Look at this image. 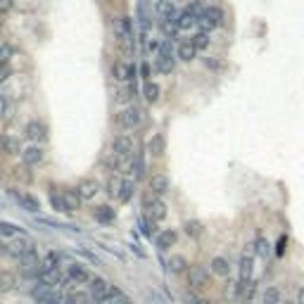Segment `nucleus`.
<instances>
[{"label": "nucleus", "instance_id": "obj_1", "mask_svg": "<svg viewBox=\"0 0 304 304\" xmlns=\"http://www.w3.org/2000/svg\"><path fill=\"white\" fill-rule=\"evenodd\" d=\"M255 245H247L245 247V252L240 255V259H238V281L240 283H249L252 281V271H255Z\"/></svg>", "mask_w": 304, "mask_h": 304}, {"label": "nucleus", "instance_id": "obj_2", "mask_svg": "<svg viewBox=\"0 0 304 304\" xmlns=\"http://www.w3.org/2000/svg\"><path fill=\"white\" fill-rule=\"evenodd\" d=\"M197 24H200V31L209 34L212 29H216V27H221L223 24V10H219V7H207L205 14L197 19Z\"/></svg>", "mask_w": 304, "mask_h": 304}, {"label": "nucleus", "instance_id": "obj_3", "mask_svg": "<svg viewBox=\"0 0 304 304\" xmlns=\"http://www.w3.org/2000/svg\"><path fill=\"white\" fill-rule=\"evenodd\" d=\"M209 283H212V276L205 266H190L188 269V285L193 290H205V288H209Z\"/></svg>", "mask_w": 304, "mask_h": 304}, {"label": "nucleus", "instance_id": "obj_4", "mask_svg": "<svg viewBox=\"0 0 304 304\" xmlns=\"http://www.w3.org/2000/svg\"><path fill=\"white\" fill-rule=\"evenodd\" d=\"M41 262H43V257H38V252L36 249H31V252H27V255L19 259V266H21V273L24 276H38L41 273Z\"/></svg>", "mask_w": 304, "mask_h": 304}, {"label": "nucleus", "instance_id": "obj_5", "mask_svg": "<svg viewBox=\"0 0 304 304\" xmlns=\"http://www.w3.org/2000/svg\"><path fill=\"white\" fill-rule=\"evenodd\" d=\"M112 150H114V155H117L119 159L133 157V152H136L133 138H131V136H126V133H121V136H117V138H114V143H112Z\"/></svg>", "mask_w": 304, "mask_h": 304}, {"label": "nucleus", "instance_id": "obj_6", "mask_svg": "<svg viewBox=\"0 0 304 304\" xmlns=\"http://www.w3.org/2000/svg\"><path fill=\"white\" fill-rule=\"evenodd\" d=\"M119 124L124 126V129H138V126L143 124V112H140L136 105L126 107V110L119 114Z\"/></svg>", "mask_w": 304, "mask_h": 304}, {"label": "nucleus", "instance_id": "obj_7", "mask_svg": "<svg viewBox=\"0 0 304 304\" xmlns=\"http://www.w3.org/2000/svg\"><path fill=\"white\" fill-rule=\"evenodd\" d=\"M10 195L17 200V205H19L21 209H27V212H31V214H36V212L41 209V202H38V197H34V195L19 193V190H14V188L10 190Z\"/></svg>", "mask_w": 304, "mask_h": 304}, {"label": "nucleus", "instance_id": "obj_8", "mask_svg": "<svg viewBox=\"0 0 304 304\" xmlns=\"http://www.w3.org/2000/svg\"><path fill=\"white\" fill-rule=\"evenodd\" d=\"M114 31L119 36V43H133V21L131 17H119L117 24H114Z\"/></svg>", "mask_w": 304, "mask_h": 304}, {"label": "nucleus", "instance_id": "obj_9", "mask_svg": "<svg viewBox=\"0 0 304 304\" xmlns=\"http://www.w3.org/2000/svg\"><path fill=\"white\" fill-rule=\"evenodd\" d=\"M67 281H71L76 285H86L93 281V276L88 273V269L83 264H71L69 269H67Z\"/></svg>", "mask_w": 304, "mask_h": 304}, {"label": "nucleus", "instance_id": "obj_10", "mask_svg": "<svg viewBox=\"0 0 304 304\" xmlns=\"http://www.w3.org/2000/svg\"><path fill=\"white\" fill-rule=\"evenodd\" d=\"M110 283H107V281H105V278H100V276H95L93 278V281H90V299H93V302H103L105 297H107V295H110Z\"/></svg>", "mask_w": 304, "mask_h": 304}, {"label": "nucleus", "instance_id": "obj_11", "mask_svg": "<svg viewBox=\"0 0 304 304\" xmlns=\"http://www.w3.org/2000/svg\"><path fill=\"white\" fill-rule=\"evenodd\" d=\"M27 136L34 143H43V140H48V126L43 124V121H38V119H34V121L27 124Z\"/></svg>", "mask_w": 304, "mask_h": 304}, {"label": "nucleus", "instance_id": "obj_12", "mask_svg": "<svg viewBox=\"0 0 304 304\" xmlns=\"http://www.w3.org/2000/svg\"><path fill=\"white\" fill-rule=\"evenodd\" d=\"M76 193L81 195V200H93L100 193V186H97L95 179H81L79 186H76Z\"/></svg>", "mask_w": 304, "mask_h": 304}, {"label": "nucleus", "instance_id": "obj_13", "mask_svg": "<svg viewBox=\"0 0 304 304\" xmlns=\"http://www.w3.org/2000/svg\"><path fill=\"white\" fill-rule=\"evenodd\" d=\"M147 186H150V190H152L155 195H164V193H169V188H171V181L166 179L164 173H155Z\"/></svg>", "mask_w": 304, "mask_h": 304}, {"label": "nucleus", "instance_id": "obj_14", "mask_svg": "<svg viewBox=\"0 0 304 304\" xmlns=\"http://www.w3.org/2000/svg\"><path fill=\"white\" fill-rule=\"evenodd\" d=\"M31 249H34V242L29 240L27 235H19V238L10 245V255H14V257H19L21 259V257L27 255V252H31Z\"/></svg>", "mask_w": 304, "mask_h": 304}, {"label": "nucleus", "instance_id": "obj_15", "mask_svg": "<svg viewBox=\"0 0 304 304\" xmlns=\"http://www.w3.org/2000/svg\"><path fill=\"white\" fill-rule=\"evenodd\" d=\"M21 159H24V164L27 166H38L43 162V150L38 145H31L21 152Z\"/></svg>", "mask_w": 304, "mask_h": 304}, {"label": "nucleus", "instance_id": "obj_16", "mask_svg": "<svg viewBox=\"0 0 304 304\" xmlns=\"http://www.w3.org/2000/svg\"><path fill=\"white\" fill-rule=\"evenodd\" d=\"M112 74H114V79H117V81H129V79H133V76H136V69H133V67H129L126 62H114V67H112Z\"/></svg>", "mask_w": 304, "mask_h": 304}, {"label": "nucleus", "instance_id": "obj_17", "mask_svg": "<svg viewBox=\"0 0 304 304\" xmlns=\"http://www.w3.org/2000/svg\"><path fill=\"white\" fill-rule=\"evenodd\" d=\"M93 216H95V221H97V223H105V226H110V223H114V219H117V214H114V209L107 207V205H103V207H95Z\"/></svg>", "mask_w": 304, "mask_h": 304}, {"label": "nucleus", "instance_id": "obj_18", "mask_svg": "<svg viewBox=\"0 0 304 304\" xmlns=\"http://www.w3.org/2000/svg\"><path fill=\"white\" fill-rule=\"evenodd\" d=\"M147 150H150L152 157H162V155H164V150H166L164 136H162V133H155V136L150 138V143H147Z\"/></svg>", "mask_w": 304, "mask_h": 304}, {"label": "nucleus", "instance_id": "obj_19", "mask_svg": "<svg viewBox=\"0 0 304 304\" xmlns=\"http://www.w3.org/2000/svg\"><path fill=\"white\" fill-rule=\"evenodd\" d=\"M209 271H212L214 276H219V278H226L228 273H231V264H228L223 257H214L212 264H209Z\"/></svg>", "mask_w": 304, "mask_h": 304}, {"label": "nucleus", "instance_id": "obj_20", "mask_svg": "<svg viewBox=\"0 0 304 304\" xmlns=\"http://www.w3.org/2000/svg\"><path fill=\"white\" fill-rule=\"evenodd\" d=\"M147 209H150L152 221H164L166 219V202L164 200H152L150 205H147Z\"/></svg>", "mask_w": 304, "mask_h": 304}, {"label": "nucleus", "instance_id": "obj_21", "mask_svg": "<svg viewBox=\"0 0 304 304\" xmlns=\"http://www.w3.org/2000/svg\"><path fill=\"white\" fill-rule=\"evenodd\" d=\"M176 231H171V228H166V231H162V233L157 235V247L164 252V249H169V247H173L176 245Z\"/></svg>", "mask_w": 304, "mask_h": 304}, {"label": "nucleus", "instance_id": "obj_22", "mask_svg": "<svg viewBox=\"0 0 304 304\" xmlns=\"http://www.w3.org/2000/svg\"><path fill=\"white\" fill-rule=\"evenodd\" d=\"M176 55H179L183 62H190V60H195V55H197V48L193 45V41H183V43H179Z\"/></svg>", "mask_w": 304, "mask_h": 304}, {"label": "nucleus", "instance_id": "obj_23", "mask_svg": "<svg viewBox=\"0 0 304 304\" xmlns=\"http://www.w3.org/2000/svg\"><path fill=\"white\" fill-rule=\"evenodd\" d=\"M55 269H60V255L55 249H50L41 262V273H48V271H55Z\"/></svg>", "mask_w": 304, "mask_h": 304}, {"label": "nucleus", "instance_id": "obj_24", "mask_svg": "<svg viewBox=\"0 0 304 304\" xmlns=\"http://www.w3.org/2000/svg\"><path fill=\"white\" fill-rule=\"evenodd\" d=\"M41 281L48 285V288H57V290H60V285L64 283V276L60 269H55V271H48V273H41Z\"/></svg>", "mask_w": 304, "mask_h": 304}, {"label": "nucleus", "instance_id": "obj_25", "mask_svg": "<svg viewBox=\"0 0 304 304\" xmlns=\"http://www.w3.org/2000/svg\"><path fill=\"white\" fill-rule=\"evenodd\" d=\"M17 288V276L12 271H0V292H12Z\"/></svg>", "mask_w": 304, "mask_h": 304}, {"label": "nucleus", "instance_id": "obj_26", "mask_svg": "<svg viewBox=\"0 0 304 304\" xmlns=\"http://www.w3.org/2000/svg\"><path fill=\"white\" fill-rule=\"evenodd\" d=\"M262 304H283V297H281V290L276 285H269L262 295Z\"/></svg>", "mask_w": 304, "mask_h": 304}, {"label": "nucleus", "instance_id": "obj_27", "mask_svg": "<svg viewBox=\"0 0 304 304\" xmlns=\"http://www.w3.org/2000/svg\"><path fill=\"white\" fill-rule=\"evenodd\" d=\"M21 233V228L17 226V223L12 221H0V238H19Z\"/></svg>", "mask_w": 304, "mask_h": 304}, {"label": "nucleus", "instance_id": "obj_28", "mask_svg": "<svg viewBox=\"0 0 304 304\" xmlns=\"http://www.w3.org/2000/svg\"><path fill=\"white\" fill-rule=\"evenodd\" d=\"M131 171H133V181H138L145 176V155H143V152L136 155V159H133V164H131Z\"/></svg>", "mask_w": 304, "mask_h": 304}, {"label": "nucleus", "instance_id": "obj_29", "mask_svg": "<svg viewBox=\"0 0 304 304\" xmlns=\"http://www.w3.org/2000/svg\"><path fill=\"white\" fill-rule=\"evenodd\" d=\"M64 205H67V212H76V209L81 207V195L76 193V190H64Z\"/></svg>", "mask_w": 304, "mask_h": 304}, {"label": "nucleus", "instance_id": "obj_30", "mask_svg": "<svg viewBox=\"0 0 304 304\" xmlns=\"http://www.w3.org/2000/svg\"><path fill=\"white\" fill-rule=\"evenodd\" d=\"M133 190H136V181L133 179H126V181H121V190H119V200L121 202H129L133 197Z\"/></svg>", "mask_w": 304, "mask_h": 304}, {"label": "nucleus", "instance_id": "obj_31", "mask_svg": "<svg viewBox=\"0 0 304 304\" xmlns=\"http://www.w3.org/2000/svg\"><path fill=\"white\" fill-rule=\"evenodd\" d=\"M255 252H257V257H262V259H269L271 257V245L264 235H259L255 240Z\"/></svg>", "mask_w": 304, "mask_h": 304}, {"label": "nucleus", "instance_id": "obj_32", "mask_svg": "<svg viewBox=\"0 0 304 304\" xmlns=\"http://www.w3.org/2000/svg\"><path fill=\"white\" fill-rule=\"evenodd\" d=\"M197 19H200V17H195L193 12H188V10H183V12L179 14V29H181V31H186V29L195 27V24H197Z\"/></svg>", "mask_w": 304, "mask_h": 304}, {"label": "nucleus", "instance_id": "obj_33", "mask_svg": "<svg viewBox=\"0 0 304 304\" xmlns=\"http://www.w3.org/2000/svg\"><path fill=\"white\" fill-rule=\"evenodd\" d=\"M169 271H171V273H183V271H188V262H186V257L173 255L171 259H169Z\"/></svg>", "mask_w": 304, "mask_h": 304}, {"label": "nucleus", "instance_id": "obj_34", "mask_svg": "<svg viewBox=\"0 0 304 304\" xmlns=\"http://www.w3.org/2000/svg\"><path fill=\"white\" fill-rule=\"evenodd\" d=\"M159 86L157 83H152V81H145V86H143V95H145V100L147 103H157L159 100Z\"/></svg>", "mask_w": 304, "mask_h": 304}, {"label": "nucleus", "instance_id": "obj_35", "mask_svg": "<svg viewBox=\"0 0 304 304\" xmlns=\"http://www.w3.org/2000/svg\"><path fill=\"white\" fill-rule=\"evenodd\" d=\"M157 71L159 74H171L173 71V57H169V55H157Z\"/></svg>", "mask_w": 304, "mask_h": 304}, {"label": "nucleus", "instance_id": "obj_36", "mask_svg": "<svg viewBox=\"0 0 304 304\" xmlns=\"http://www.w3.org/2000/svg\"><path fill=\"white\" fill-rule=\"evenodd\" d=\"M183 231H186V235H190V238H200V235L205 233L202 223H200V221H195V219H190V221L183 223Z\"/></svg>", "mask_w": 304, "mask_h": 304}, {"label": "nucleus", "instance_id": "obj_37", "mask_svg": "<svg viewBox=\"0 0 304 304\" xmlns=\"http://www.w3.org/2000/svg\"><path fill=\"white\" fill-rule=\"evenodd\" d=\"M48 292H50V288H48V285H45V283H43V281H41V283H36L34 288H31V297H34L36 302L41 304L43 299L48 297Z\"/></svg>", "mask_w": 304, "mask_h": 304}, {"label": "nucleus", "instance_id": "obj_38", "mask_svg": "<svg viewBox=\"0 0 304 304\" xmlns=\"http://www.w3.org/2000/svg\"><path fill=\"white\" fill-rule=\"evenodd\" d=\"M190 41H193V45L197 50H205L209 45V34H205V31H197V34H195Z\"/></svg>", "mask_w": 304, "mask_h": 304}, {"label": "nucleus", "instance_id": "obj_39", "mask_svg": "<svg viewBox=\"0 0 304 304\" xmlns=\"http://www.w3.org/2000/svg\"><path fill=\"white\" fill-rule=\"evenodd\" d=\"M50 205H53V209L55 212H62V214H67V205H64V195H50Z\"/></svg>", "mask_w": 304, "mask_h": 304}, {"label": "nucleus", "instance_id": "obj_40", "mask_svg": "<svg viewBox=\"0 0 304 304\" xmlns=\"http://www.w3.org/2000/svg\"><path fill=\"white\" fill-rule=\"evenodd\" d=\"M64 302H67V299L62 297V292H60V290H50L48 297L43 299L41 304H64Z\"/></svg>", "mask_w": 304, "mask_h": 304}, {"label": "nucleus", "instance_id": "obj_41", "mask_svg": "<svg viewBox=\"0 0 304 304\" xmlns=\"http://www.w3.org/2000/svg\"><path fill=\"white\" fill-rule=\"evenodd\" d=\"M186 10H188V12H193L195 17H202V14H205V10H207V7L202 5L200 0H195V3H190V5H188Z\"/></svg>", "mask_w": 304, "mask_h": 304}, {"label": "nucleus", "instance_id": "obj_42", "mask_svg": "<svg viewBox=\"0 0 304 304\" xmlns=\"http://www.w3.org/2000/svg\"><path fill=\"white\" fill-rule=\"evenodd\" d=\"M119 190H121V181H119L117 176L107 181V193H110V195H119Z\"/></svg>", "mask_w": 304, "mask_h": 304}, {"label": "nucleus", "instance_id": "obj_43", "mask_svg": "<svg viewBox=\"0 0 304 304\" xmlns=\"http://www.w3.org/2000/svg\"><path fill=\"white\" fill-rule=\"evenodd\" d=\"M64 304H88V297H86L83 292H74V295L67 297V302H64Z\"/></svg>", "mask_w": 304, "mask_h": 304}, {"label": "nucleus", "instance_id": "obj_44", "mask_svg": "<svg viewBox=\"0 0 304 304\" xmlns=\"http://www.w3.org/2000/svg\"><path fill=\"white\" fill-rule=\"evenodd\" d=\"M183 302H186V304H212L207 297H200V295H190V292H188L186 297H183Z\"/></svg>", "mask_w": 304, "mask_h": 304}, {"label": "nucleus", "instance_id": "obj_45", "mask_svg": "<svg viewBox=\"0 0 304 304\" xmlns=\"http://www.w3.org/2000/svg\"><path fill=\"white\" fill-rule=\"evenodd\" d=\"M5 152H7V155H19V143H17V140H14V138H7Z\"/></svg>", "mask_w": 304, "mask_h": 304}, {"label": "nucleus", "instance_id": "obj_46", "mask_svg": "<svg viewBox=\"0 0 304 304\" xmlns=\"http://www.w3.org/2000/svg\"><path fill=\"white\" fill-rule=\"evenodd\" d=\"M131 93H133V88H121L117 93V100L119 103H126V100H131Z\"/></svg>", "mask_w": 304, "mask_h": 304}, {"label": "nucleus", "instance_id": "obj_47", "mask_svg": "<svg viewBox=\"0 0 304 304\" xmlns=\"http://www.w3.org/2000/svg\"><path fill=\"white\" fill-rule=\"evenodd\" d=\"M7 76H10V67H7V64H0V83L7 81Z\"/></svg>", "mask_w": 304, "mask_h": 304}, {"label": "nucleus", "instance_id": "obj_48", "mask_svg": "<svg viewBox=\"0 0 304 304\" xmlns=\"http://www.w3.org/2000/svg\"><path fill=\"white\" fill-rule=\"evenodd\" d=\"M12 0H0V12H10V10H12Z\"/></svg>", "mask_w": 304, "mask_h": 304}, {"label": "nucleus", "instance_id": "obj_49", "mask_svg": "<svg viewBox=\"0 0 304 304\" xmlns=\"http://www.w3.org/2000/svg\"><path fill=\"white\" fill-rule=\"evenodd\" d=\"M5 112H7V103H5V97L0 95V117H5Z\"/></svg>", "mask_w": 304, "mask_h": 304}, {"label": "nucleus", "instance_id": "obj_50", "mask_svg": "<svg viewBox=\"0 0 304 304\" xmlns=\"http://www.w3.org/2000/svg\"><path fill=\"white\" fill-rule=\"evenodd\" d=\"M114 304H131V299L126 297V295H119V297L114 299Z\"/></svg>", "mask_w": 304, "mask_h": 304}, {"label": "nucleus", "instance_id": "obj_51", "mask_svg": "<svg viewBox=\"0 0 304 304\" xmlns=\"http://www.w3.org/2000/svg\"><path fill=\"white\" fill-rule=\"evenodd\" d=\"M205 64H207V67H212V69H219V67H221V64L216 62V60H209V57L205 60Z\"/></svg>", "mask_w": 304, "mask_h": 304}, {"label": "nucleus", "instance_id": "obj_52", "mask_svg": "<svg viewBox=\"0 0 304 304\" xmlns=\"http://www.w3.org/2000/svg\"><path fill=\"white\" fill-rule=\"evenodd\" d=\"M297 304H304V285L299 288V292H297Z\"/></svg>", "mask_w": 304, "mask_h": 304}, {"label": "nucleus", "instance_id": "obj_53", "mask_svg": "<svg viewBox=\"0 0 304 304\" xmlns=\"http://www.w3.org/2000/svg\"><path fill=\"white\" fill-rule=\"evenodd\" d=\"M5 145H7V136H0V152H5Z\"/></svg>", "mask_w": 304, "mask_h": 304}, {"label": "nucleus", "instance_id": "obj_54", "mask_svg": "<svg viewBox=\"0 0 304 304\" xmlns=\"http://www.w3.org/2000/svg\"><path fill=\"white\" fill-rule=\"evenodd\" d=\"M140 71H143V76H145V79L150 76V67H147V64H143V67H140Z\"/></svg>", "mask_w": 304, "mask_h": 304}, {"label": "nucleus", "instance_id": "obj_55", "mask_svg": "<svg viewBox=\"0 0 304 304\" xmlns=\"http://www.w3.org/2000/svg\"><path fill=\"white\" fill-rule=\"evenodd\" d=\"M0 53H3V43H0Z\"/></svg>", "mask_w": 304, "mask_h": 304}, {"label": "nucleus", "instance_id": "obj_56", "mask_svg": "<svg viewBox=\"0 0 304 304\" xmlns=\"http://www.w3.org/2000/svg\"><path fill=\"white\" fill-rule=\"evenodd\" d=\"M0 24H3V19H0Z\"/></svg>", "mask_w": 304, "mask_h": 304}, {"label": "nucleus", "instance_id": "obj_57", "mask_svg": "<svg viewBox=\"0 0 304 304\" xmlns=\"http://www.w3.org/2000/svg\"><path fill=\"white\" fill-rule=\"evenodd\" d=\"M159 3H162V0H159Z\"/></svg>", "mask_w": 304, "mask_h": 304}]
</instances>
